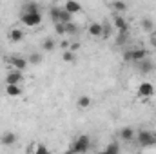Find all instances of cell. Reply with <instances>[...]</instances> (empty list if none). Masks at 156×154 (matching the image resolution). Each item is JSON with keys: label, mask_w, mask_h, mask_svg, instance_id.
<instances>
[{"label": "cell", "mask_w": 156, "mask_h": 154, "mask_svg": "<svg viewBox=\"0 0 156 154\" xmlns=\"http://www.w3.org/2000/svg\"><path fill=\"white\" fill-rule=\"evenodd\" d=\"M7 37H9L11 42H22V40H24V31H22L20 27H11Z\"/></svg>", "instance_id": "5bb4252c"}, {"label": "cell", "mask_w": 156, "mask_h": 154, "mask_svg": "<svg viewBox=\"0 0 156 154\" xmlns=\"http://www.w3.org/2000/svg\"><path fill=\"white\" fill-rule=\"evenodd\" d=\"M27 62H29V64H33V65H35V64H40V62H42V54H38V53L29 54V56H27Z\"/></svg>", "instance_id": "484cf974"}, {"label": "cell", "mask_w": 156, "mask_h": 154, "mask_svg": "<svg viewBox=\"0 0 156 154\" xmlns=\"http://www.w3.org/2000/svg\"><path fill=\"white\" fill-rule=\"evenodd\" d=\"M153 45H154V47H156V35H154V37H153Z\"/></svg>", "instance_id": "1f68e13d"}, {"label": "cell", "mask_w": 156, "mask_h": 154, "mask_svg": "<svg viewBox=\"0 0 156 154\" xmlns=\"http://www.w3.org/2000/svg\"><path fill=\"white\" fill-rule=\"evenodd\" d=\"M75 58H76V54H75L73 51H69V49L62 53V60H64L66 64H71V62H75Z\"/></svg>", "instance_id": "7402d4cb"}, {"label": "cell", "mask_w": 156, "mask_h": 154, "mask_svg": "<svg viewBox=\"0 0 156 154\" xmlns=\"http://www.w3.org/2000/svg\"><path fill=\"white\" fill-rule=\"evenodd\" d=\"M33 154H51V151H49L44 143H37V147H35Z\"/></svg>", "instance_id": "cb8c5ba5"}, {"label": "cell", "mask_w": 156, "mask_h": 154, "mask_svg": "<svg viewBox=\"0 0 156 154\" xmlns=\"http://www.w3.org/2000/svg\"><path fill=\"white\" fill-rule=\"evenodd\" d=\"M154 116H156V114H154Z\"/></svg>", "instance_id": "8d00e7d4"}, {"label": "cell", "mask_w": 156, "mask_h": 154, "mask_svg": "<svg viewBox=\"0 0 156 154\" xmlns=\"http://www.w3.org/2000/svg\"><path fill=\"white\" fill-rule=\"evenodd\" d=\"M55 33L56 35H66V26L64 24H55Z\"/></svg>", "instance_id": "83f0119b"}, {"label": "cell", "mask_w": 156, "mask_h": 154, "mask_svg": "<svg viewBox=\"0 0 156 154\" xmlns=\"http://www.w3.org/2000/svg\"><path fill=\"white\" fill-rule=\"evenodd\" d=\"M16 140H18V136H16L13 131H5V132L0 136V143L5 145V147H13V145L16 143Z\"/></svg>", "instance_id": "30bf717a"}, {"label": "cell", "mask_w": 156, "mask_h": 154, "mask_svg": "<svg viewBox=\"0 0 156 154\" xmlns=\"http://www.w3.org/2000/svg\"><path fill=\"white\" fill-rule=\"evenodd\" d=\"M20 22L26 27H38L42 24V13H37V15H20Z\"/></svg>", "instance_id": "3957f363"}, {"label": "cell", "mask_w": 156, "mask_h": 154, "mask_svg": "<svg viewBox=\"0 0 156 154\" xmlns=\"http://www.w3.org/2000/svg\"><path fill=\"white\" fill-rule=\"evenodd\" d=\"M49 15H51L53 22H55V24H58V16H60V7H51V9H49Z\"/></svg>", "instance_id": "4316f807"}, {"label": "cell", "mask_w": 156, "mask_h": 154, "mask_svg": "<svg viewBox=\"0 0 156 154\" xmlns=\"http://www.w3.org/2000/svg\"><path fill=\"white\" fill-rule=\"evenodd\" d=\"M134 136H136V131L133 129V127H122L120 131H118V138L122 140V142H133L134 140Z\"/></svg>", "instance_id": "9c48e42d"}, {"label": "cell", "mask_w": 156, "mask_h": 154, "mask_svg": "<svg viewBox=\"0 0 156 154\" xmlns=\"http://www.w3.org/2000/svg\"><path fill=\"white\" fill-rule=\"evenodd\" d=\"M96 154H105V151H100V152H96Z\"/></svg>", "instance_id": "836d02e7"}, {"label": "cell", "mask_w": 156, "mask_h": 154, "mask_svg": "<svg viewBox=\"0 0 156 154\" xmlns=\"http://www.w3.org/2000/svg\"><path fill=\"white\" fill-rule=\"evenodd\" d=\"M154 145H156V134H154Z\"/></svg>", "instance_id": "e575fe53"}, {"label": "cell", "mask_w": 156, "mask_h": 154, "mask_svg": "<svg viewBox=\"0 0 156 154\" xmlns=\"http://www.w3.org/2000/svg\"><path fill=\"white\" fill-rule=\"evenodd\" d=\"M76 105L80 107V109H89V107L93 105V98L87 96V94H82V96H78Z\"/></svg>", "instance_id": "e0dca14e"}, {"label": "cell", "mask_w": 156, "mask_h": 154, "mask_svg": "<svg viewBox=\"0 0 156 154\" xmlns=\"http://www.w3.org/2000/svg\"><path fill=\"white\" fill-rule=\"evenodd\" d=\"M109 35H111V27H109V24H104V31H102V38H109Z\"/></svg>", "instance_id": "f1b7e54d"}, {"label": "cell", "mask_w": 156, "mask_h": 154, "mask_svg": "<svg viewBox=\"0 0 156 154\" xmlns=\"http://www.w3.org/2000/svg\"><path fill=\"white\" fill-rule=\"evenodd\" d=\"M76 33H78V26L75 22L66 24V35H76Z\"/></svg>", "instance_id": "d4e9b609"}, {"label": "cell", "mask_w": 156, "mask_h": 154, "mask_svg": "<svg viewBox=\"0 0 156 154\" xmlns=\"http://www.w3.org/2000/svg\"><path fill=\"white\" fill-rule=\"evenodd\" d=\"M153 27H154V22H153L151 18H142V29H144V31L151 33V31H153Z\"/></svg>", "instance_id": "44dd1931"}, {"label": "cell", "mask_w": 156, "mask_h": 154, "mask_svg": "<svg viewBox=\"0 0 156 154\" xmlns=\"http://www.w3.org/2000/svg\"><path fill=\"white\" fill-rule=\"evenodd\" d=\"M37 13H40V5L37 2H26V4H22L20 15H37Z\"/></svg>", "instance_id": "8fae6325"}, {"label": "cell", "mask_w": 156, "mask_h": 154, "mask_svg": "<svg viewBox=\"0 0 156 154\" xmlns=\"http://www.w3.org/2000/svg\"><path fill=\"white\" fill-rule=\"evenodd\" d=\"M154 94V85L151 82H142L138 85V96L140 98H151Z\"/></svg>", "instance_id": "52a82bcc"}, {"label": "cell", "mask_w": 156, "mask_h": 154, "mask_svg": "<svg viewBox=\"0 0 156 154\" xmlns=\"http://www.w3.org/2000/svg\"><path fill=\"white\" fill-rule=\"evenodd\" d=\"M89 149H91V138L87 134H80L76 140L73 142V145H71L73 154H85Z\"/></svg>", "instance_id": "6da1fadb"}, {"label": "cell", "mask_w": 156, "mask_h": 154, "mask_svg": "<svg viewBox=\"0 0 156 154\" xmlns=\"http://www.w3.org/2000/svg\"><path fill=\"white\" fill-rule=\"evenodd\" d=\"M62 9L64 11H67L69 15H76V13H80L82 11V5L78 4V2H73V0H67L64 5H62Z\"/></svg>", "instance_id": "4fadbf2b"}, {"label": "cell", "mask_w": 156, "mask_h": 154, "mask_svg": "<svg viewBox=\"0 0 156 154\" xmlns=\"http://www.w3.org/2000/svg\"><path fill=\"white\" fill-rule=\"evenodd\" d=\"M136 65V69L142 73V75H149L151 71H154V62L151 60V58H145V60H142V62H138V64H134Z\"/></svg>", "instance_id": "ba28073f"}, {"label": "cell", "mask_w": 156, "mask_h": 154, "mask_svg": "<svg viewBox=\"0 0 156 154\" xmlns=\"http://www.w3.org/2000/svg\"><path fill=\"white\" fill-rule=\"evenodd\" d=\"M89 35L91 37H102V31H104V24H100V22H93V24H89Z\"/></svg>", "instance_id": "9a60e30c"}, {"label": "cell", "mask_w": 156, "mask_h": 154, "mask_svg": "<svg viewBox=\"0 0 156 154\" xmlns=\"http://www.w3.org/2000/svg\"><path fill=\"white\" fill-rule=\"evenodd\" d=\"M111 7L116 11V15H122V13H125V11H127V4H125V2H113V4H111Z\"/></svg>", "instance_id": "ffe728a7"}, {"label": "cell", "mask_w": 156, "mask_h": 154, "mask_svg": "<svg viewBox=\"0 0 156 154\" xmlns=\"http://www.w3.org/2000/svg\"><path fill=\"white\" fill-rule=\"evenodd\" d=\"M4 82H5V85H22L24 75H22L20 71H16V69H11V71L5 75Z\"/></svg>", "instance_id": "277c9868"}, {"label": "cell", "mask_w": 156, "mask_h": 154, "mask_svg": "<svg viewBox=\"0 0 156 154\" xmlns=\"http://www.w3.org/2000/svg\"><path fill=\"white\" fill-rule=\"evenodd\" d=\"M131 51H133V62H134V64H138V62L149 58V53H147V49H144V47H136V49H131Z\"/></svg>", "instance_id": "7c38bea8"}, {"label": "cell", "mask_w": 156, "mask_h": 154, "mask_svg": "<svg viewBox=\"0 0 156 154\" xmlns=\"http://www.w3.org/2000/svg\"><path fill=\"white\" fill-rule=\"evenodd\" d=\"M105 154H120V145H118V142H111V143L107 145V149H105Z\"/></svg>", "instance_id": "603a6c76"}, {"label": "cell", "mask_w": 156, "mask_h": 154, "mask_svg": "<svg viewBox=\"0 0 156 154\" xmlns=\"http://www.w3.org/2000/svg\"><path fill=\"white\" fill-rule=\"evenodd\" d=\"M9 64H11V67H13V69H16V71H20V73H24V71H26V67L29 65L27 58H26V56H18V54L9 56Z\"/></svg>", "instance_id": "5b68a950"}, {"label": "cell", "mask_w": 156, "mask_h": 154, "mask_svg": "<svg viewBox=\"0 0 156 154\" xmlns=\"http://www.w3.org/2000/svg\"><path fill=\"white\" fill-rule=\"evenodd\" d=\"M64 154H73V151H71V149H69V151H66V152Z\"/></svg>", "instance_id": "d6a6232c"}, {"label": "cell", "mask_w": 156, "mask_h": 154, "mask_svg": "<svg viewBox=\"0 0 156 154\" xmlns=\"http://www.w3.org/2000/svg\"><path fill=\"white\" fill-rule=\"evenodd\" d=\"M123 62H133V51H125L123 53Z\"/></svg>", "instance_id": "f546056e"}, {"label": "cell", "mask_w": 156, "mask_h": 154, "mask_svg": "<svg viewBox=\"0 0 156 154\" xmlns=\"http://www.w3.org/2000/svg\"><path fill=\"white\" fill-rule=\"evenodd\" d=\"M55 47H56V42H55V38H49V37H47V38L42 40V49H44V51H53Z\"/></svg>", "instance_id": "d6986e66"}, {"label": "cell", "mask_w": 156, "mask_h": 154, "mask_svg": "<svg viewBox=\"0 0 156 154\" xmlns=\"http://www.w3.org/2000/svg\"><path fill=\"white\" fill-rule=\"evenodd\" d=\"M73 22V15H69L67 11H64L62 7H60V16H58V24H71Z\"/></svg>", "instance_id": "ac0fdd59"}, {"label": "cell", "mask_w": 156, "mask_h": 154, "mask_svg": "<svg viewBox=\"0 0 156 154\" xmlns=\"http://www.w3.org/2000/svg\"><path fill=\"white\" fill-rule=\"evenodd\" d=\"M5 94L9 98H18V96H22V87L20 85H5Z\"/></svg>", "instance_id": "2e32d148"}, {"label": "cell", "mask_w": 156, "mask_h": 154, "mask_svg": "<svg viewBox=\"0 0 156 154\" xmlns=\"http://www.w3.org/2000/svg\"><path fill=\"white\" fill-rule=\"evenodd\" d=\"M125 38H127V35H120V37H118V44L122 45V44L125 42Z\"/></svg>", "instance_id": "4dcf8cb0"}, {"label": "cell", "mask_w": 156, "mask_h": 154, "mask_svg": "<svg viewBox=\"0 0 156 154\" xmlns=\"http://www.w3.org/2000/svg\"><path fill=\"white\" fill-rule=\"evenodd\" d=\"M134 154H142V152H134Z\"/></svg>", "instance_id": "d590c367"}, {"label": "cell", "mask_w": 156, "mask_h": 154, "mask_svg": "<svg viewBox=\"0 0 156 154\" xmlns=\"http://www.w3.org/2000/svg\"><path fill=\"white\" fill-rule=\"evenodd\" d=\"M113 26L118 29L120 35H127V33H129V22H127L122 15H115V18H113Z\"/></svg>", "instance_id": "8992f818"}, {"label": "cell", "mask_w": 156, "mask_h": 154, "mask_svg": "<svg viewBox=\"0 0 156 154\" xmlns=\"http://www.w3.org/2000/svg\"><path fill=\"white\" fill-rule=\"evenodd\" d=\"M134 140H136V143H138L140 147H144V149H147V147H154V134L149 132V131L140 129V131L136 132Z\"/></svg>", "instance_id": "7a4b0ae2"}]
</instances>
